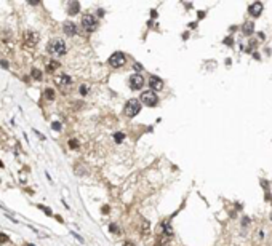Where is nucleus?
Masks as SVG:
<instances>
[{"label":"nucleus","instance_id":"obj_24","mask_svg":"<svg viewBox=\"0 0 272 246\" xmlns=\"http://www.w3.org/2000/svg\"><path fill=\"white\" fill-rule=\"evenodd\" d=\"M224 43H226V45H229V47H231V45H232V43H234V42H232V40H231V38H226V40H224Z\"/></svg>","mask_w":272,"mask_h":246},{"label":"nucleus","instance_id":"obj_8","mask_svg":"<svg viewBox=\"0 0 272 246\" xmlns=\"http://www.w3.org/2000/svg\"><path fill=\"white\" fill-rule=\"evenodd\" d=\"M263 8H264V5L261 2H254V3H251L250 7H248V13H250L251 16H254V18H258V16L263 13Z\"/></svg>","mask_w":272,"mask_h":246},{"label":"nucleus","instance_id":"obj_4","mask_svg":"<svg viewBox=\"0 0 272 246\" xmlns=\"http://www.w3.org/2000/svg\"><path fill=\"white\" fill-rule=\"evenodd\" d=\"M141 102L149 105V107H154L158 102V98L154 91H144V93H141Z\"/></svg>","mask_w":272,"mask_h":246},{"label":"nucleus","instance_id":"obj_7","mask_svg":"<svg viewBox=\"0 0 272 246\" xmlns=\"http://www.w3.org/2000/svg\"><path fill=\"white\" fill-rule=\"evenodd\" d=\"M24 38H26V43L29 45V47H35L38 43V40H40V35H38V32H35V31H26Z\"/></svg>","mask_w":272,"mask_h":246},{"label":"nucleus","instance_id":"obj_26","mask_svg":"<svg viewBox=\"0 0 272 246\" xmlns=\"http://www.w3.org/2000/svg\"><path fill=\"white\" fill-rule=\"evenodd\" d=\"M134 69H136V70H141V64L136 63V64H134Z\"/></svg>","mask_w":272,"mask_h":246},{"label":"nucleus","instance_id":"obj_25","mask_svg":"<svg viewBox=\"0 0 272 246\" xmlns=\"http://www.w3.org/2000/svg\"><path fill=\"white\" fill-rule=\"evenodd\" d=\"M123 246H134V244H133L131 241H125V243H123Z\"/></svg>","mask_w":272,"mask_h":246},{"label":"nucleus","instance_id":"obj_22","mask_svg":"<svg viewBox=\"0 0 272 246\" xmlns=\"http://www.w3.org/2000/svg\"><path fill=\"white\" fill-rule=\"evenodd\" d=\"M80 94H88V86L87 85H80Z\"/></svg>","mask_w":272,"mask_h":246},{"label":"nucleus","instance_id":"obj_19","mask_svg":"<svg viewBox=\"0 0 272 246\" xmlns=\"http://www.w3.org/2000/svg\"><path fill=\"white\" fill-rule=\"evenodd\" d=\"M8 235H5V233H0V244H5V243H8Z\"/></svg>","mask_w":272,"mask_h":246},{"label":"nucleus","instance_id":"obj_28","mask_svg":"<svg viewBox=\"0 0 272 246\" xmlns=\"http://www.w3.org/2000/svg\"><path fill=\"white\" fill-rule=\"evenodd\" d=\"M27 246H34V244H27Z\"/></svg>","mask_w":272,"mask_h":246},{"label":"nucleus","instance_id":"obj_14","mask_svg":"<svg viewBox=\"0 0 272 246\" xmlns=\"http://www.w3.org/2000/svg\"><path fill=\"white\" fill-rule=\"evenodd\" d=\"M58 67H59V63H58V61H50L48 66H47V70H48V72H53V70L58 69Z\"/></svg>","mask_w":272,"mask_h":246},{"label":"nucleus","instance_id":"obj_1","mask_svg":"<svg viewBox=\"0 0 272 246\" xmlns=\"http://www.w3.org/2000/svg\"><path fill=\"white\" fill-rule=\"evenodd\" d=\"M47 50H48V53L53 54V56H63L67 51V47H66L64 40H61V38H53V40H50Z\"/></svg>","mask_w":272,"mask_h":246},{"label":"nucleus","instance_id":"obj_27","mask_svg":"<svg viewBox=\"0 0 272 246\" xmlns=\"http://www.w3.org/2000/svg\"><path fill=\"white\" fill-rule=\"evenodd\" d=\"M98 15H99V16H104V10H98Z\"/></svg>","mask_w":272,"mask_h":246},{"label":"nucleus","instance_id":"obj_3","mask_svg":"<svg viewBox=\"0 0 272 246\" xmlns=\"http://www.w3.org/2000/svg\"><path fill=\"white\" fill-rule=\"evenodd\" d=\"M82 26H83L85 31L93 32L96 27H98V21H96V18H95L93 15H83V18H82Z\"/></svg>","mask_w":272,"mask_h":246},{"label":"nucleus","instance_id":"obj_10","mask_svg":"<svg viewBox=\"0 0 272 246\" xmlns=\"http://www.w3.org/2000/svg\"><path fill=\"white\" fill-rule=\"evenodd\" d=\"M64 34L66 35H69V37H72V35H75L77 34V26L74 24V22H71V21H67V22H64Z\"/></svg>","mask_w":272,"mask_h":246},{"label":"nucleus","instance_id":"obj_18","mask_svg":"<svg viewBox=\"0 0 272 246\" xmlns=\"http://www.w3.org/2000/svg\"><path fill=\"white\" fill-rule=\"evenodd\" d=\"M109 230H111V233H120V228H118V225H115V224H111L109 225Z\"/></svg>","mask_w":272,"mask_h":246},{"label":"nucleus","instance_id":"obj_21","mask_svg":"<svg viewBox=\"0 0 272 246\" xmlns=\"http://www.w3.org/2000/svg\"><path fill=\"white\" fill-rule=\"evenodd\" d=\"M51 128H53L55 131H61V123H59V121H53V123H51Z\"/></svg>","mask_w":272,"mask_h":246},{"label":"nucleus","instance_id":"obj_6","mask_svg":"<svg viewBox=\"0 0 272 246\" xmlns=\"http://www.w3.org/2000/svg\"><path fill=\"white\" fill-rule=\"evenodd\" d=\"M128 83H130V88L131 89H141L143 85H144V78H143L141 74H133L131 77H130Z\"/></svg>","mask_w":272,"mask_h":246},{"label":"nucleus","instance_id":"obj_16","mask_svg":"<svg viewBox=\"0 0 272 246\" xmlns=\"http://www.w3.org/2000/svg\"><path fill=\"white\" fill-rule=\"evenodd\" d=\"M31 75H32L34 78H35V80H42V72L38 70V69H32Z\"/></svg>","mask_w":272,"mask_h":246},{"label":"nucleus","instance_id":"obj_11","mask_svg":"<svg viewBox=\"0 0 272 246\" xmlns=\"http://www.w3.org/2000/svg\"><path fill=\"white\" fill-rule=\"evenodd\" d=\"M56 83H58L59 86H69L71 83H72V78L67 75V74H61L59 77H56Z\"/></svg>","mask_w":272,"mask_h":246},{"label":"nucleus","instance_id":"obj_20","mask_svg":"<svg viewBox=\"0 0 272 246\" xmlns=\"http://www.w3.org/2000/svg\"><path fill=\"white\" fill-rule=\"evenodd\" d=\"M69 147L71 149H78V141H77V139H71V141H69Z\"/></svg>","mask_w":272,"mask_h":246},{"label":"nucleus","instance_id":"obj_9","mask_svg":"<svg viewBox=\"0 0 272 246\" xmlns=\"http://www.w3.org/2000/svg\"><path fill=\"white\" fill-rule=\"evenodd\" d=\"M149 86H151V89H155V91H160V89L163 88V80L160 77H151V80H149Z\"/></svg>","mask_w":272,"mask_h":246},{"label":"nucleus","instance_id":"obj_15","mask_svg":"<svg viewBox=\"0 0 272 246\" xmlns=\"http://www.w3.org/2000/svg\"><path fill=\"white\" fill-rule=\"evenodd\" d=\"M45 96H47V99L53 101V99H55V91H53L51 88H47V89H45Z\"/></svg>","mask_w":272,"mask_h":246},{"label":"nucleus","instance_id":"obj_5","mask_svg":"<svg viewBox=\"0 0 272 246\" xmlns=\"http://www.w3.org/2000/svg\"><path fill=\"white\" fill-rule=\"evenodd\" d=\"M125 63H127V58H125V54H123L122 51H115L109 58V64L112 67H122Z\"/></svg>","mask_w":272,"mask_h":246},{"label":"nucleus","instance_id":"obj_2","mask_svg":"<svg viewBox=\"0 0 272 246\" xmlns=\"http://www.w3.org/2000/svg\"><path fill=\"white\" fill-rule=\"evenodd\" d=\"M139 110H141V102H139V101H136V99H130L128 102L125 104V115L130 117V118L138 115Z\"/></svg>","mask_w":272,"mask_h":246},{"label":"nucleus","instance_id":"obj_17","mask_svg":"<svg viewBox=\"0 0 272 246\" xmlns=\"http://www.w3.org/2000/svg\"><path fill=\"white\" fill-rule=\"evenodd\" d=\"M123 139H125V134H123V133H115V134H114V141H115V142L120 144Z\"/></svg>","mask_w":272,"mask_h":246},{"label":"nucleus","instance_id":"obj_13","mask_svg":"<svg viewBox=\"0 0 272 246\" xmlns=\"http://www.w3.org/2000/svg\"><path fill=\"white\" fill-rule=\"evenodd\" d=\"M80 11V3L78 2H71L69 3V15H77Z\"/></svg>","mask_w":272,"mask_h":246},{"label":"nucleus","instance_id":"obj_12","mask_svg":"<svg viewBox=\"0 0 272 246\" xmlns=\"http://www.w3.org/2000/svg\"><path fill=\"white\" fill-rule=\"evenodd\" d=\"M253 31H254V24H253V22H245L243 27H242V32L245 34V35H251Z\"/></svg>","mask_w":272,"mask_h":246},{"label":"nucleus","instance_id":"obj_23","mask_svg":"<svg viewBox=\"0 0 272 246\" xmlns=\"http://www.w3.org/2000/svg\"><path fill=\"white\" fill-rule=\"evenodd\" d=\"M0 64H2L3 69H8V63H7V61H0Z\"/></svg>","mask_w":272,"mask_h":246}]
</instances>
